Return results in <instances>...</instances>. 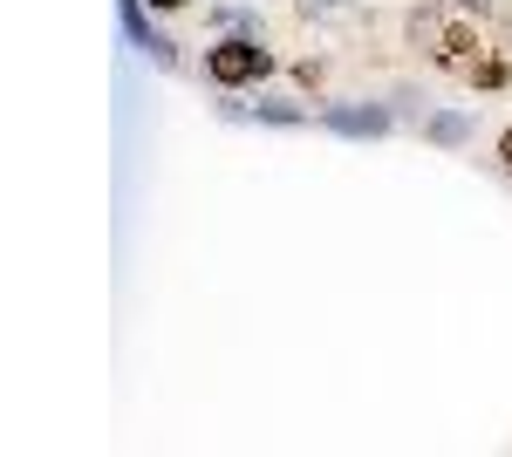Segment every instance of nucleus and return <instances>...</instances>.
<instances>
[{"label":"nucleus","mask_w":512,"mask_h":457,"mask_svg":"<svg viewBox=\"0 0 512 457\" xmlns=\"http://www.w3.org/2000/svg\"><path fill=\"white\" fill-rule=\"evenodd\" d=\"M205 76L226 82V89H239V82H260V76H267V48H260V41H246V35L219 41V48L205 55Z\"/></svg>","instance_id":"nucleus-1"},{"label":"nucleus","mask_w":512,"mask_h":457,"mask_svg":"<svg viewBox=\"0 0 512 457\" xmlns=\"http://www.w3.org/2000/svg\"><path fill=\"white\" fill-rule=\"evenodd\" d=\"M328 130H342V137H383L390 110H328Z\"/></svg>","instance_id":"nucleus-2"},{"label":"nucleus","mask_w":512,"mask_h":457,"mask_svg":"<svg viewBox=\"0 0 512 457\" xmlns=\"http://www.w3.org/2000/svg\"><path fill=\"white\" fill-rule=\"evenodd\" d=\"M424 137H431V144H451V151H458V144L472 137V123H465L458 110H444V116H431V123H424Z\"/></svg>","instance_id":"nucleus-3"},{"label":"nucleus","mask_w":512,"mask_h":457,"mask_svg":"<svg viewBox=\"0 0 512 457\" xmlns=\"http://www.w3.org/2000/svg\"><path fill=\"white\" fill-rule=\"evenodd\" d=\"M253 116H267V123H301V110H294V103H260Z\"/></svg>","instance_id":"nucleus-4"},{"label":"nucleus","mask_w":512,"mask_h":457,"mask_svg":"<svg viewBox=\"0 0 512 457\" xmlns=\"http://www.w3.org/2000/svg\"><path fill=\"white\" fill-rule=\"evenodd\" d=\"M151 7H185V0H151Z\"/></svg>","instance_id":"nucleus-5"},{"label":"nucleus","mask_w":512,"mask_h":457,"mask_svg":"<svg viewBox=\"0 0 512 457\" xmlns=\"http://www.w3.org/2000/svg\"><path fill=\"white\" fill-rule=\"evenodd\" d=\"M506 164H512V137H506Z\"/></svg>","instance_id":"nucleus-6"}]
</instances>
